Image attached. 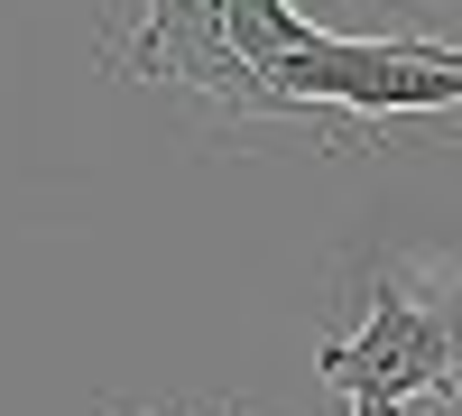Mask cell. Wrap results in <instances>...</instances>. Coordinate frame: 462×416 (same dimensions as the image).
<instances>
[{
  "label": "cell",
  "instance_id": "obj_3",
  "mask_svg": "<svg viewBox=\"0 0 462 416\" xmlns=\"http://www.w3.org/2000/svg\"><path fill=\"white\" fill-rule=\"evenodd\" d=\"M315 380L352 416H416V407L444 416L462 389V333L426 278H370L361 333L315 352Z\"/></svg>",
  "mask_w": 462,
  "mask_h": 416
},
{
  "label": "cell",
  "instance_id": "obj_4",
  "mask_svg": "<svg viewBox=\"0 0 462 416\" xmlns=\"http://www.w3.org/2000/svg\"><path fill=\"white\" fill-rule=\"evenodd\" d=\"M121 416H204V407H121Z\"/></svg>",
  "mask_w": 462,
  "mask_h": 416
},
{
  "label": "cell",
  "instance_id": "obj_1",
  "mask_svg": "<svg viewBox=\"0 0 462 416\" xmlns=\"http://www.w3.org/2000/svg\"><path fill=\"white\" fill-rule=\"evenodd\" d=\"M259 84L278 93V111L305 139H361L379 121L462 111V47H444V37H333V28H315V47L268 65Z\"/></svg>",
  "mask_w": 462,
  "mask_h": 416
},
{
  "label": "cell",
  "instance_id": "obj_2",
  "mask_svg": "<svg viewBox=\"0 0 462 416\" xmlns=\"http://www.w3.org/2000/svg\"><path fill=\"white\" fill-rule=\"evenodd\" d=\"M102 65L121 84H148L185 102L213 139H268V130H296L278 93L231 56V28H222V0H111L102 19Z\"/></svg>",
  "mask_w": 462,
  "mask_h": 416
}]
</instances>
